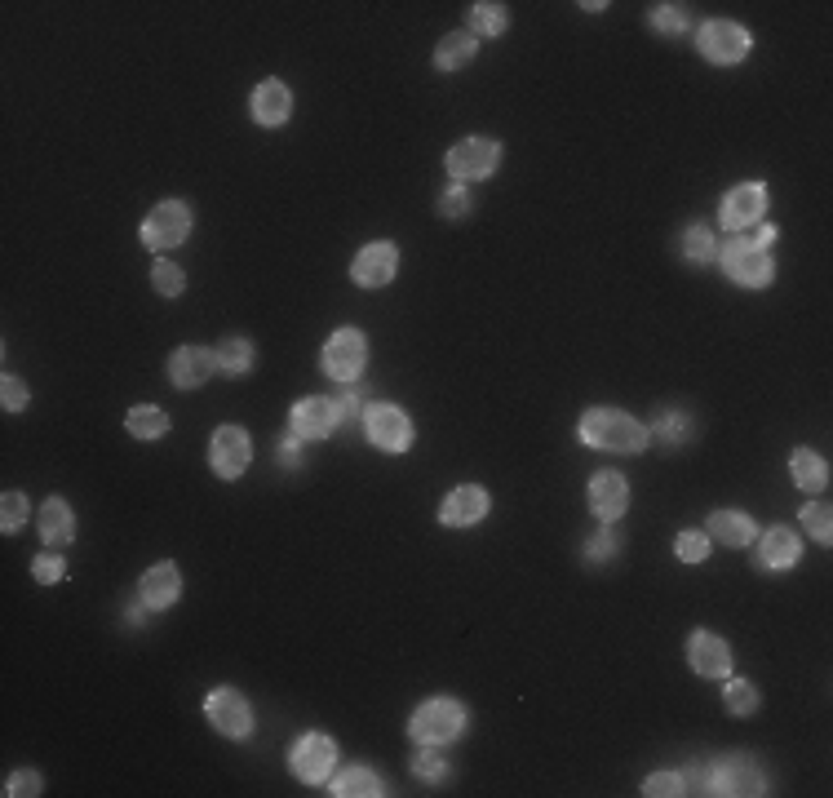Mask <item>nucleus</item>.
<instances>
[{
    "mask_svg": "<svg viewBox=\"0 0 833 798\" xmlns=\"http://www.w3.org/2000/svg\"><path fill=\"white\" fill-rule=\"evenodd\" d=\"M581 439L594 444V448H603V453H639V448L647 444V431L634 422L630 413L594 408V413H585V422H581Z\"/></svg>",
    "mask_w": 833,
    "mask_h": 798,
    "instance_id": "obj_1",
    "label": "nucleus"
},
{
    "mask_svg": "<svg viewBox=\"0 0 833 798\" xmlns=\"http://www.w3.org/2000/svg\"><path fill=\"white\" fill-rule=\"evenodd\" d=\"M723 271L732 275L736 284H749V289H763L771 280V253L754 240H732L723 249Z\"/></svg>",
    "mask_w": 833,
    "mask_h": 798,
    "instance_id": "obj_2",
    "label": "nucleus"
},
{
    "mask_svg": "<svg viewBox=\"0 0 833 798\" xmlns=\"http://www.w3.org/2000/svg\"><path fill=\"white\" fill-rule=\"evenodd\" d=\"M191 231V213L187 204L178 200H164L156 209L147 213V222H142V240H147V249H173V244H182Z\"/></svg>",
    "mask_w": 833,
    "mask_h": 798,
    "instance_id": "obj_3",
    "label": "nucleus"
},
{
    "mask_svg": "<svg viewBox=\"0 0 833 798\" xmlns=\"http://www.w3.org/2000/svg\"><path fill=\"white\" fill-rule=\"evenodd\" d=\"M461 728H466V714H461L457 701H426L413 714V736H417V741H426V745H444Z\"/></svg>",
    "mask_w": 833,
    "mask_h": 798,
    "instance_id": "obj_4",
    "label": "nucleus"
},
{
    "mask_svg": "<svg viewBox=\"0 0 833 798\" xmlns=\"http://www.w3.org/2000/svg\"><path fill=\"white\" fill-rule=\"evenodd\" d=\"M364 360H368V346H364V333H359V329H337L333 337H328L324 368L333 377H342V382H355V377L364 373Z\"/></svg>",
    "mask_w": 833,
    "mask_h": 798,
    "instance_id": "obj_5",
    "label": "nucleus"
},
{
    "mask_svg": "<svg viewBox=\"0 0 833 798\" xmlns=\"http://www.w3.org/2000/svg\"><path fill=\"white\" fill-rule=\"evenodd\" d=\"M709 794H763V772L745 754H727L709 772Z\"/></svg>",
    "mask_w": 833,
    "mask_h": 798,
    "instance_id": "obj_6",
    "label": "nucleus"
},
{
    "mask_svg": "<svg viewBox=\"0 0 833 798\" xmlns=\"http://www.w3.org/2000/svg\"><path fill=\"white\" fill-rule=\"evenodd\" d=\"M701 54L709 63H740V58L749 54V32L736 23H705L701 27Z\"/></svg>",
    "mask_w": 833,
    "mask_h": 798,
    "instance_id": "obj_7",
    "label": "nucleus"
},
{
    "mask_svg": "<svg viewBox=\"0 0 833 798\" xmlns=\"http://www.w3.org/2000/svg\"><path fill=\"white\" fill-rule=\"evenodd\" d=\"M497 156H501L497 142L466 138L448 151V169H452V178H488V173L497 169Z\"/></svg>",
    "mask_w": 833,
    "mask_h": 798,
    "instance_id": "obj_8",
    "label": "nucleus"
},
{
    "mask_svg": "<svg viewBox=\"0 0 833 798\" xmlns=\"http://www.w3.org/2000/svg\"><path fill=\"white\" fill-rule=\"evenodd\" d=\"M204 714L213 719V728L226 732V736H249L253 719H249V701L240 697L235 688H218L209 692V701H204Z\"/></svg>",
    "mask_w": 833,
    "mask_h": 798,
    "instance_id": "obj_9",
    "label": "nucleus"
},
{
    "mask_svg": "<svg viewBox=\"0 0 833 798\" xmlns=\"http://www.w3.org/2000/svg\"><path fill=\"white\" fill-rule=\"evenodd\" d=\"M249 457H253V448H249V435L240 431V426H222L218 435H213V444H209V462L213 470H218L222 479H235L244 466H249Z\"/></svg>",
    "mask_w": 833,
    "mask_h": 798,
    "instance_id": "obj_10",
    "label": "nucleus"
},
{
    "mask_svg": "<svg viewBox=\"0 0 833 798\" xmlns=\"http://www.w3.org/2000/svg\"><path fill=\"white\" fill-rule=\"evenodd\" d=\"M763 213H767V187L763 182H740L732 196L723 200V222L732 231H745V227H754V222H763Z\"/></svg>",
    "mask_w": 833,
    "mask_h": 798,
    "instance_id": "obj_11",
    "label": "nucleus"
},
{
    "mask_svg": "<svg viewBox=\"0 0 833 798\" xmlns=\"http://www.w3.org/2000/svg\"><path fill=\"white\" fill-rule=\"evenodd\" d=\"M368 439H373L377 448H386V453H404L408 439H413V426H408V417L399 413V408L377 404V408H368Z\"/></svg>",
    "mask_w": 833,
    "mask_h": 798,
    "instance_id": "obj_12",
    "label": "nucleus"
},
{
    "mask_svg": "<svg viewBox=\"0 0 833 798\" xmlns=\"http://www.w3.org/2000/svg\"><path fill=\"white\" fill-rule=\"evenodd\" d=\"M333 759H337V745L328 741V736H320V732L302 736V741L293 745V772L302 776V781H324Z\"/></svg>",
    "mask_w": 833,
    "mask_h": 798,
    "instance_id": "obj_13",
    "label": "nucleus"
},
{
    "mask_svg": "<svg viewBox=\"0 0 833 798\" xmlns=\"http://www.w3.org/2000/svg\"><path fill=\"white\" fill-rule=\"evenodd\" d=\"M687 661H692L696 674L723 679V674L732 670V648H727L718 634H692V639H687Z\"/></svg>",
    "mask_w": 833,
    "mask_h": 798,
    "instance_id": "obj_14",
    "label": "nucleus"
},
{
    "mask_svg": "<svg viewBox=\"0 0 833 798\" xmlns=\"http://www.w3.org/2000/svg\"><path fill=\"white\" fill-rule=\"evenodd\" d=\"M395 262H399L395 244H368V249H359L351 275H355V284H364V289H382L390 275H395Z\"/></svg>",
    "mask_w": 833,
    "mask_h": 798,
    "instance_id": "obj_15",
    "label": "nucleus"
},
{
    "mask_svg": "<svg viewBox=\"0 0 833 798\" xmlns=\"http://www.w3.org/2000/svg\"><path fill=\"white\" fill-rule=\"evenodd\" d=\"M590 506H594V515L612 524V519H621L625 506H630V484H625L616 470H603V475H594V484H590Z\"/></svg>",
    "mask_w": 833,
    "mask_h": 798,
    "instance_id": "obj_16",
    "label": "nucleus"
},
{
    "mask_svg": "<svg viewBox=\"0 0 833 798\" xmlns=\"http://www.w3.org/2000/svg\"><path fill=\"white\" fill-rule=\"evenodd\" d=\"M488 515V493L475 484H461V488H452V493L444 497V510H439V519L452 528H466V524H479V519Z\"/></svg>",
    "mask_w": 833,
    "mask_h": 798,
    "instance_id": "obj_17",
    "label": "nucleus"
},
{
    "mask_svg": "<svg viewBox=\"0 0 833 798\" xmlns=\"http://www.w3.org/2000/svg\"><path fill=\"white\" fill-rule=\"evenodd\" d=\"M337 426V404H328V399H302V404L293 408V435L302 439H324L333 435Z\"/></svg>",
    "mask_w": 833,
    "mask_h": 798,
    "instance_id": "obj_18",
    "label": "nucleus"
},
{
    "mask_svg": "<svg viewBox=\"0 0 833 798\" xmlns=\"http://www.w3.org/2000/svg\"><path fill=\"white\" fill-rule=\"evenodd\" d=\"M213 368H218V355H209L204 346H182L169 360V377H173V386H200Z\"/></svg>",
    "mask_w": 833,
    "mask_h": 798,
    "instance_id": "obj_19",
    "label": "nucleus"
},
{
    "mask_svg": "<svg viewBox=\"0 0 833 798\" xmlns=\"http://www.w3.org/2000/svg\"><path fill=\"white\" fill-rule=\"evenodd\" d=\"M178 590H182V577L173 564H156L142 577V603H147V608H169V603L178 599Z\"/></svg>",
    "mask_w": 833,
    "mask_h": 798,
    "instance_id": "obj_20",
    "label": "nucleus"
},
{
    "mask_svg": "<svg viewBox=\"0 0 833 798\" xmlns=\"http://www.w3.org/2000/svg\"><path fill=\"white\" fill-rule=\"evenodd\" d=\"M289 107H293V98H289V89H284L280 80H266V85H257L253 116L262 120V125H284V120H289Z\"/></svg>",
    "mask_w": 833,
    "mask_h": 798,
    "instance_id": "obj_21",
    "label": "nucleus"
},
{
    "mask_svg": "<svg viewBox=\"0 0 833 798\" xmlns=\"http://www.w3.org/2000/svg\"><path fill=\"white\" fill-rule=\"evenodd\" d=\"M709 537L723 541V546H749L754 541V519L740 515V510H714L709 515Z\"/></svg>",
    "mask_w": 833,
    "mask_h": 798,
    "instance_id": "obj_22",
    "label": "nucleus"
},
{
    "mask_svg": "<svg viewBox=\"0 0 833 798\" xmlns=\"http://www.w3.org/2000/svg\"><path fill=\"white\" fill-rule=\"evenodd\" d=\"M798 537L789 528H771L763 537V546H758V564L763 568H794L798 564Z\"/></svg>",
    "mask_w": 833,
    "mask_h": 798,
    "instance_id": "obj_23",
    "label": "nucleus"
},
{
    "mask_svg": "<svg viewBox=\"0 0 833 798\" xmlns=\"http://www.w3.org/2000/svg\"><path fill=\"white\" fill-rule=\"evenodd\" d=\"M71 532H76V524H71L67 501H63V497L45 501V510H40V537H45L49 546H67Z\"/></svg>",
    "mask_w": 833,
    "mask_h": 798,
    "instance_id": "obj_24",
    "label": "nucleus"
},
{
    "mask_svg": "<svg viewBox=\"0 0 833 798\" xmlns=\"http://www.w3.org/2000/svg\"><path fill=\"white\" fill-rule=\"evenodd\" d=\"M470 58H475V36H470V32H452V36L439 40V49H435V63L444 71L466 67Z\"/></svg>",
    "mask_w": 833,
    "mask_h": 798,
    "instance_id": "obj_25",
    "label": "nucleus"
},
{
    "mask_svg": "<svg viewBox=\"0 0 833 798\" xmlns=\"http://www.w3.org/2000/svg\"><path fill=\"white\" fill-rule=\"evenodd\" d=\"M789 466H794V484H798V488H825V479H829V466L820 462L816 453H807V448H798V453H794V462H789Z\"/></svg>",
    "mask_w": 833,
    "mask_h": 798,
    "instance_id": "obj_26",
    "label": "nucleus"
},
{
    "mask_svg": "<svg viewBox=\"0 0 833 798\" xmlns=\"http://www.w3.org/2000/svg\"><path fill=\"white\" fill-rule=\"evenodd\" d=\"M333 794H342V798H368V794H382V781H377L368 767H351V772L337 776V790Z\"/></svg>",
    "mask_w": 833,
    "mask_h": 798,
    "instance_id": "obj_27",
    "label": "nucleus"
},
{
    "mask_svg": "<svg viewBox=\"0 0 833 798\" xmlns=\"http://www.w3.org/2000/svg\"><path fill=\"white\" fill-rule=\"evenodd\" d=\"M249 360H253V346L244 342V337H226V342L218 346V368H222V373H231V377L249 373Z\"/></svg>",
    "mask_w": 833,
    "mask_h": 798,
    "instance_id": "obj_28",
    "label": "nucleus"
},
{
    "mask_svg": "<svg viewBox=\"0 0 833 798\" xmlns=\"http://www.w3.org/2000/svg\"><path fill=\"white\" fill-rule=\"evenodd\" d=\"M169 431V417L160 413V408H133L129 413V435H138V439H156Z\"/></svg>",
    "mask_w": 833,
    "mask_h": 798,
    "instance_id": "obj_29",
    "label": "nucleus"
},
{
    "mask_svg": "<svg viewBox=\"0 0 833 798\" xmlns=\"http://www.w3.org/2000/svg\"><path fill=\"white\" fill-rule=\"evenodd\" d=\"M470 23H475V32H483V36H497V32H506V5H475L470 9Z\"/></svg>",
    "mask_w": 833,
    "mask_h": 798,
    "instance_id": "obj_30",
    "label": "nucleus"
},
{
    "mask_svg": "<svg viewBox=\"0 0 833 798\" xmlns=\"http://www.w3.org/2000/svg\"><path fill=\"white\" fill-rule=\"evenodd\" d=\"M683 258H687V262L714 258V235H709L705 227H687V231H683Z\"/></svg>",
    "mask_w": 833,
    "mask_h": 798,
    "instance_id": "obj_31",
    "label": "nucleus"
},
{
    "mask_svg": "<svg viewBox=\"0 0 833 798\" xmlns=\"http://www.w3.org/2000/svg\"><path fill=\"white\" fill-rule=\"evenodd\" d=\"M727 710H732V714H754L758 710V692L749 688L745 679L727 683Z\"/></svg>",
    "mask_w": 833,
    "mask_h": 798,
    "instance_id": "obj_32",
    "label": "nucleus"
},
{
    "mask_svg": "<svg viewBox=\"0 0 833 798\" xmlns=\"http://www.w3.org/2000/svg\"><path fill=\"white\" fill-rule=\"evenodd\" d=\"M705 555H709V537H701V532H683L678 537V559L683 564H701Z\"/></svg>",
    "mask_w": 833,
    "mask_h": 798,
    "instance_id": "obj_33",
    "label": "nucleus"
},
{
    "mask_svg": "<svg viewBox=\"0 0 833 798\" xmlns=\"http://www.w3.org/2000/svg\"><path fill=\"white\" fill-rule=\"evenodd\" d=\"M643 794H652V798H674V794H683V776H674V772H656V776H647Z\"/></svg>",
    "mask_w": 833,
    "mask_h": 798,
    "instance_id": "obj_34",
    "label": "nucleus"
},
{
    "mask_svg": "<svg viewBox=\"0 0 833 798\" xmlns=\"http://www.w3.org/2000/svg\"><path fill=\"white\" fill-rule=\"evenodd\" d=\"M27 519V497L23 493H5V515H0V528L5 532H18Z\"/></svg>",
    "mask_w": 833,
    "mask_h": 798,
    "instance_id": "obj_35",
    "label": "nucleus"
},
{
    "mask_svg": "<svg viewBox=\"0 0 833 798\" xmlns=\"http://www.w3.org/2000/svg\"><path fill=\"white\" fill-rule=\"evenodd\" d=\"M151 280H156V289H160V293H169V298H178V293H182V284H187V275H182L178 266L160 262V266H156V275H151Z\"/></svg>",
    "mask_w": 833,
    "mask_h": 798,
    "instance_id": "obj_36",
    "label": "nucleus"
},
{
    "mask_svg": "<svg viewBox=\"0 0 833 798\" xmlns=\"http://www.w3.org/2000/svg\"><path fill=\"white\" fill-rule=\"evenodd\" d=\"M692 431V422H687L683 413H665L661 422H656V435L661 439H670V444H683V435Z\"/></svg>",
    "mask_w": 833,
    "mask_h": 798,
    "instance_id": "obj_37",
    "label": "nucleus"
},
{
    "mask_svg": "<svg viewBox=\"0 0 833 798\" xmlns=\"http://www.w3.org/2000/svg\"><path fill=\"white\" fill-rule=\"evenodd\" d=\"M802 519H807V528H811V537H816V541H829V532H833V519H829V506H807V510H802Z\"/></svg>",
    "mask_w": 833,
    "mask_h": 798,
    "instance_id": "obj_38",
    "label": "nucleus"
},
{
    "mask_svg": "<svg viewBox=\"0 0 833 798\" xmlns=\"http://www.w3.org/2000/svg\"><path fill=\"white\" fill-rule=\"evenodd\" d=\"M683 23H687V18H683V9H678V5H661V9L652 14V27H656V32H683Z\"/></svg>",
    "mask_w": 833,
    "mask_h": 798,
    "instance_id": "obj_39",
    "label": "nucleus"
},
{
    "mask_svg": "<svg viewBox=\"0 0 833 798\" xmlns=\"http://www.w3.org/2000/svg\"><path fill=\"white\" fill-rule=\"evenodd\" d=\"M0 395H5V408H9V413L27 408V386L18 382V377H5V382H0Z\"/></svg>",
    "mask_w": 833,
    "mask_h": 798,
    "instance_id": "obj_40",
    "label": "nucleus"
},
{
    "mask_svg": "<svg viewBox=\"0 0 833 798\" xmlns=\"http://www.w3.org/2000/svg\"><path fill=\"white\" fill-rule=\"evenodd\" d=\"M58 577H63V559H58V555H40L36 559V581H45V586H49V581H58Z\"/></svg>",
    "mask_w": 833,
    "mask_h": 798,
    "instance_id": "obj_41",
    "label": "nucleus"
},
{
    "mask_svg": "<svg viewBox=\"0 0 833 798\" xmlns=\"http://www.w3.org/2000/svg\"><path fill=\"white\" fill-rule=\"evenodd\" d=\"M9 794H40V776L36 772H18L9 781Z\"/></svg>",
    "mask_w": 833,
    "mask_h": 798,
    "instance_id": "obj_42",
    "label": "nucleus"
},
{
    "mask_svg": "<svg viewBox=\"0 0 833 798\" xmlns=\"http://www.w3.org/2000/svg\"><path fill=\"white\" fill-rule=\"evenodd\" d=\"M439 209H444V213H466V209H470V200H466V191H461V187H452V191H448V196H444V200H439Z\"/></svg>",
    "mask_w": 833,
    "mask_h": 798,
    "instance_id": "obj_43",
    "label": "nucleus"
},
{
    "mask_svg": "<svg viewBox=\"0 0 833 798\" xmlns=\"http://www.w3.org/2000/svg\"><path fill=\"white\" fill-rule=\"evenodd\" d=\"M612 550H616V537H612V532H599V537L590 541V559H608Z\"/></svg>",
    "mask_w": 833,
    "mask_h": 798,
    "instance_id": "obj_44",
    "label": "nucleus"
},
{
    "mask_svg": "<svg viewBox=\"0 0 833 798\" xmlns=\"http://www.w3.org/2000/svg\"><path fill=\"white\" fill-rule=\"evenodd\" d=\"M417 772H421V776H430V781H439V776H444V763H439L435 754H421V759H417Z\"/></svg>",
    "mask_w": 833,
    "mask_h": 798,
    "instance_id": "obj_45",
    "label": "nucleus"
},
{
    "mask_svg": "<svg viewBox=\"0 0 833 798\" xmlns=\"http://www.w3.org/2000/svg\"><path fill=\"white\" fill-rule=\"evenodd\" d=\"M297 439H302V435H293V439H284V448H280V457H284V466H297Z\"/></svg>",
    "mask_w": 833,
    "mask_h": 798,
    "instance_id": "obj_46",
    "label": "nucleus"
},
{
    "mask_svg": "<svg viewBox=\"0 0 833 798\" xmlns=\"http://www.w3.org/2000/svg\"><path fill=\"white\" fill-rule=\"evenodd\" d=\"M359 408V395H342V404H337V417H355Z\"/></svg>",
    "mask_w": 833,
    "mask_h": 798,
    "instance_id": "obj_47",
    "label": "nucleus"
},
{
    "mask_svg": "<svg viewBox=\"0 0 833 798\" xmlns=\"http://www.w3.org/2000/svg\"><path fill=\"white\" fill-rule=\"evenodd\" d=\"M771 240H776V227H758V235H754V244H763V249H767Z\"/></svg>",
    "mask_w": 833,
    "mask_h": 798,
    "instance_id": "obj_48",
    "label": "nucleus"
}]
</instances>
